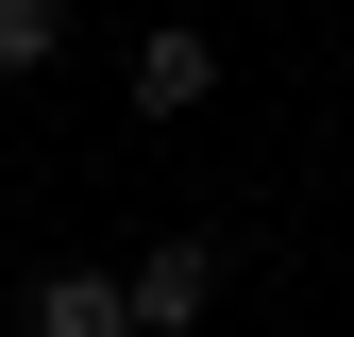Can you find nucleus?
I'll list each match as a JSON object with an SVG mask.
<instances>
[{"mask_svg":"<svg viewBox=\"0 0 354 337\" xmlns=\"http://www.w3.org/2000/svg\"><path fill=\"white\" fill-rule=\"evenodd\" d=\"M203 304H219V253H203V236H169L152 270H136V337H186Z\"/></svg>","mask_w":354,"mask_h":337,"instance_id":"obj_1","label":"nucleus"},{"mask_svg":"<svg viewBox=\"0 0 354 337\" xmlns=\"http://www.w3.org/2000/svg\"><path fill=\"white\" fill-rule=\"evenodd\" d=\"M203 84H219V51H203V34H152V51H136V102H152V118H186Z\"/></svg>","mask_w":354,"mask_h":337,"instance_id":"obj_3","label":"nucleus"},{"mask_svg":"<svg viewBox=\"0 0 354 337\" xmlns=\"http://www.w3.org/2000/svg\"><path fill=\"white\" fill-rule=\"evenodd\" d=\"M34 337H136V287L118 270H51L34 287Z\"/></svg>","mask_w":354,"mask_h":337,"instance_id":"obj_2","label":"nucleus"},{"mask_svg":"<svg viewBox=\"0 0 354 337\" xmlns=\"http://www.w3.org/2000/svg\"><path fill=\"white\" fill-rule=\"evenodd\" d=\"M51 51V0H0V68H34Z\"/></svg>","mask_w":354,"mask_h":337,"instance_id":"obj_4","label":"nucleus"}]
</instances>
